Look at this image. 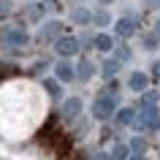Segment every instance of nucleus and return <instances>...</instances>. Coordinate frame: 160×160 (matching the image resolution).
<instances>
[{
  "label": "nucleus",
  "instance_id": "nucleus-1",
  "mask_svg": "<svg viewBox=\"0 0 160 160\" xmlns=\"http://www.w3.org/2000/svg\"><path fill=\"white\" fill-rule=\"evenodd\" d=\"M46 122V95L33 82H11L0 90V130L27 138Z\"/></svg>",
  "mask_w": 160,
  "mask_h": 160
},
{
  "label": "nucleus",
  "instance_id": "nucleus-2",
  "mask_svg": "<svg viewBox=\"0 0 160 160\" xmlns=\"http://www.w3.org/2000/svg\"><path fill=\"white\" fill-rule=\"evenodd\" d=\"M38 144H41L43 149H49L54 155V160H62L65 155L73 152V141H71V136L62 130L57 119H46L38 130Z\"/></svg>",
  "mask_w": 160,
  "mask_h": 160
}]
</instances>
